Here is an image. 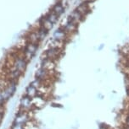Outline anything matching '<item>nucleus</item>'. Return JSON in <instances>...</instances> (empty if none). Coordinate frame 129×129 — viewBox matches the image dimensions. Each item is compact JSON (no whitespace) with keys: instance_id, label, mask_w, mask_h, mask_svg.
Masks as SVG:
<instances>
[{"instance_id":"nucleus-8","label":"nucleus","mask_w":129,"mask_h":129,"mask_svg":"<svg viewBox=\"0 0 129 129\" xmlns=\"http://www.w3.org/2000/svg\"><path fill=\"white\" fill-rule=\"evenodd\" d=\"M26 95H27L30 98H33L34 96H36L38 94V89L35 87L32 86L31 84H29L27 88L26 89Z\"/></svg>"},{"instance_id":"nucleus-10","label":"nucleus","mask_w":129,"mask_h":129,"mask_svg":"<svg viewBox=\"0 0 129 129\" xmlns=\"http://www.w3.org/2000/svg\"><path fill=\"white\" fill-rule=\"evenodd\" d=\"M25 129H40L39 126L36 122L33 119H31L25 125Z\"/></svg>"},{"instance_id":"nucleus-12","label":"nucleus","mask_w":129,"mask_h":129,"mask_svg":"<svg viewBox=\"0 0 129 129\" xmlns=\"http://www.w3.org/2000/svg\"><path fill=\"white\" fill-rule=\"evenodd\" d=\"M10 129H25V126L21 125V124H18V123L13 122Z\"/></svg>"},{"instance_id":"nucleus-3","label":"nucleus","mask_w":129,"mask_h":129,"mask_svg":"<svg viewBox=\"0 0 129 129\" xmlns=\"http://www.w3.org/2000/svg\"><path fill=\"white\" fill-rule=\"evenodd\" d=\"M20 111H26V112L35 111V109H34V107H33V105H32V101H31V98L28 97L27 95H26V94H24L21 98Z\"/></svg>"},{"instance_id":"nucleus-9","label":"nucleus","mask_w":129,"mask_h":129,"mask_svg":"<svg viewBox=\"0 0 129 129\" xmlns=\"http://www.w3.org/2000/svg\"><path fill=\"white\" fill-rule=\"evenodd\" d=\"M65 32L63 30H57L53 34V40L58 41H62L65 39Z\"/></svg>"},{"instance_id":"nucleus-1","label":"nucleus","mask_w":129,"mask_h":129,"mask_svg":"<svg viewBox=\"0 0 129 129\" xmlns=\"http://www.w3.org/2000/svg\"><path fill=\"white\" fill-rule=\"evenodd\" d=\"M33 113H34V111L26 112V111H22L19 110L18 113H16L15 117L14 119V122L25 126L29 121L33 119V116H32Z\"/></svg>"},{"instance_id":"nucleus-5","label":"nucleus","mask_w":129,"mask_h":129,"mask_svg":"<svg viewBox=\"0 0 129 129\" xmlns=\"http://www.w3.org/2000/svg\"><path fill=\"white\" fill-rule=\"evenodd\" d=\"M46 101H47V99H45L44 97L39 95V94H36V96L31 98V101H32V105L35 110H38V109L43 108V107L45 106Z\"/></svg>"},{"instance_id":"nucleus-6","label":"nucleus","mask_w":129,"mask_h":129,"mask_svg":"<svg viewBox=\"0 0 129 129\" xmlns=\"http://www.w3.org/2000/svg\"><path fill=\"white\" fill-rule=\"evenodd\" d=\"M43 69H46L48 72H53L55 68V63L53 60L48 59V58H43L42 62H41V67Z\"/></svg>"},{"instance_id":"nucleus-15","label":"nucleus","mask_w":129,"mask_h":129,"mask_svg":"<svg viewBox=\"0 0 129 129\" xmlns=\"http://www.w3.org/2000/svg\"><path fill=\"white\" fill-rule=\"evenodd\" d=\"M123 129H129V126H124V128H123Z\"/></svg>"},{"instance_id":"nucleus-2","label":"nucleus","mask_w":129,"mask_h":129,"mask_svg":"<svg viewBox=\"0 0 129 129\" xmlns=\"http://www.w3.org/2000/svg\"><path fill=\"white\" fill-rule=\"evenodd\" d=\"M26 64H27V62L25 59L24 57H15L14 58V61L11 62V64L9 65V67H6L7 69H9V68H13L14 69L17 70L21 74H23L24 72L26 71Z\"/></svg>"},{"instance_id":"nucleus-11","label":"nucleus","mask_w":129,"mask_h":129,"mask_svg":"<svg viewBox=\"0 0 129 129\" xmlns=\"http://www.w3.org/2000/svg\"><path fill=\"white\" fill-rule=\"evenodd\" d=\"M62 11H63V7L60 5V4H58V5L55 6L54 12H53V13H55L57 15H59L60 13H62Z\"/></svg>"},{"instance_id":"nucleus-4","label":"nucleus","mask_w":129,"mask_h":129,"mask_svg":"<svg viewBox=\"0 0 129 129\" xmlns=\"http://www.w3.org/2000/svg\"><path fill=\"white\" fill-rule=\"evenodd\" d=\"M38 49V46L32 43H28L26 46L25 49H24V57L26 60H30L33 57V56L35 55V53Z\"/></svg>"},{"instance_id":"nucleus-14","label":"nucleus","mask_w":129,"mask_h":129,"mask_svg":"<svg viewBox=\"0 0 129 129\" xmlns=\"http://www.w3.org/2000/svg\"><path fill=\"white\" fill-rule=\"evenodd\" d=\"M3 116H4V113L0 112V123H1L2 121H3Z\"/></svg>"},{"instance_id":"nucleus-7","label":"nucleus","mask_w":129,"mask_h":129,"mask_svg":"<svg viewBox=\"0 0 129 129\" xmlns=\"http://www.w3.org/2000/svg\"><path fill=\"white\" fill-rule=\"evenodd\" d=\"M60 50L59 48L49 47L45 52V58H48V59H51L53 61V59H55V58L58 57V55H59V53H60Z\"/></svg>"},{"instance_id":"nucleus-13","label":"nucleus","mask_w":129,"mask_h":129,"mask_svg":"<svg viewBox=\"0 0 129 129\" xmlns=\"http://www.w3.org/2000/svg\"><path fill=\"white\" fill-rule=\"evenodd\" d=\"M125 125L126 126H129V111L126 114V119H125Z\"/></svg>"}]
</instances>
